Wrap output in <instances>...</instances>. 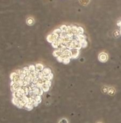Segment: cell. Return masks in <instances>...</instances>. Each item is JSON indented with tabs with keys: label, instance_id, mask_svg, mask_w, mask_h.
Segmentation results:
<instances>
[{
	"label": "cell",
	"instance_id": "6da1fadb",
	"mask_svg": "<svg viewBox=\"0 0 121 123\" xmlns=\"http://www.w3.org/2000/svg\"><path fill=\"white\" fill-rule=\"evenodd\" d=\"M10 78L12 104L18 108L31 111L50 90L53 74L50 68L39 63L16 70Z\"/></svg>",
	"mask_w": 121,
	"mask_h": 123
},
{
	"label": "cell",
	"instance_id": "3957f363",
	"mask_svg": "<svg viewBox=\"0 0 121 123\" xmlns=\"http://www.w3.org/2000/svg\"><path fill=\"white\" fill-rule=\"evenodd\" d=\"M59 123H68V121H67L66 119H62V120L60 121Z\"/></svg>",
	"mask_w": 121,
	"mask_h": 123
},
{
	"label": "cell",
	"instance_id": "7a4b0ae2",
	"mask_svg": "<svg viewBox=\"0 0 121 123\" xmlns=\"http://www.w3.org/2000/svg\"><path fill=\"white\" fill-rule=\"evenodd\" d=\"M47 40L53 48V56L64 64L76 59L88 46L84 29L77 25H62L50 33Z\"/></svg>",
	"mask_w": 121,
	"mask_h": 123
},
{
	"label": "cell",
	"instance_id": "277c9868",
	"mask_svg": "<svg viewBox=\"0 0 121 123\" xmlns=\"http://www.w3.org/2000/svg\"></svg>",
	"mask_w": 121,
	"mask_h": 123
}]
</instances>
